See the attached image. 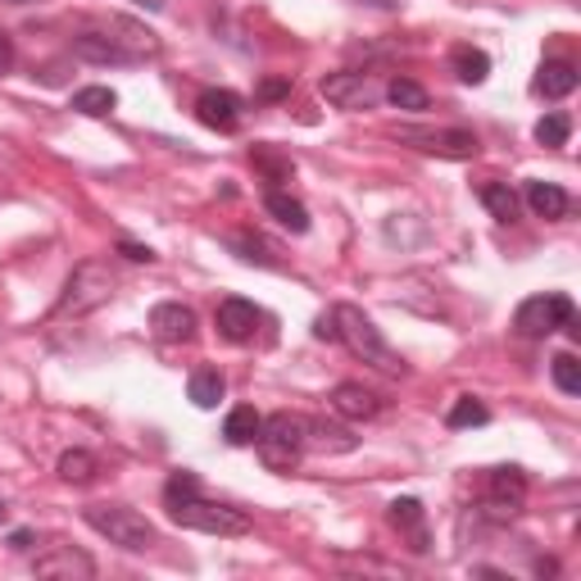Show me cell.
<instances>
[{
    "label": "cell",
    "instance_id": "obj_9",
    "mask_svg": "<svg viewBox=\"0 0 581 581\" xmlns=\"http://www.w3.org/2000/svg\"><path fill=\"white\" fill-rule=\"evenodd\" d=\"M214 323H218L223 341L245 345V341H255L260 323H264V310H260V305H250V300H241V295H227V300H218Z\"/></svg>",
    "mask_w": 581,
    "mask_h": 581
},
{
    "label": "cell",
    "instance_id": "obj_23",
    "mask_svg": "<svg viewBox=\"0 0 581 581\" xmlns=\"http://www.w3.org/2000/svg\"><path fill=\"white\" fill-rule=\"evenodd\" d=\"M359 441L345 432V427H323V422H310L305 432V450H323V454H350Z\"/></svg>",
    "mask_w": 581,
    "mask_h": 581
},
{
    "label": "cell",
    "instance_id": "obj_12",
    "mask_svg": "<svg viewBox=\"0 0 581 581\" xmlns=\"http://www.w3.org/2000/svg\"><path fill=\"white\" fill-rule=\"evenodd\" d=\"M37 577H64V581H87V577H96V564H91V554H83V550H73V545H55V550H46V554H37Z\"/></svg>",
    "mask_w": 581,
    "mask_h": 581
},
{
    "label": "cell",
    "instance_id": "obj_31",
    "mask_svg": "<svg viewBox=\"0 0 581 581\" xmlns=\"http://www.w3.org/2000/svg\"><path fill=\"white\" fill-rule=\"evenodd\" d=\"M568 137H572V118L568 114H545L541 123H536V141L541 146H568Z\"/></svg>",
    "mask_w": 581,
    "mask_h": 581
},
{
    "label": "cell",
    "instance_id": "obj_5",
    "mask_svg": "<svg viewBox=\"0 0 581 581\" xmlns=\"http://www.w3.org/2000/svg\"><path fill=\"white\" fill-rule=\"evenodd\" d=\"M305 432H310V418L300 414H273L260 422V437H255V450L260 459L273 468V472H291L305 454Z\"/></svg>",
    "mask_w": 581,
    "mask_h": 581
},
{
    "label": "cell",
    "instance_id": "obj_18",
    "mask_svg": "<svg viewBox=\"0 0 581 581\" xmlns=\"http://www.w3.org/2000/svg\"><path fill=\"white\" fill-rule=\"evenodd\" d=\"M450 64H454V78L468 83V87H482L491 78V55L487 50H477V46H454Z\"/></svg>",
    "mask_w": 581,
    "mask_h": 581
},
{
    "label": "cell",
    "instance_id": "obj_30",
    "mask_svg": "<svg viewBox=\"0 0 581 581\" xmlns=\"http://www.w3.org/2000/svg\"><path fill=\"white\" fill-rule=\"evenodd\" d=\"M550 372H554V387H559L564 395H577L581 391V364H577V355H554V364H550Z\"/></svg>",
    "mask_w": 581,
    "mask_h": 581
},
{
    "label": "cell",
    "instance_id": "obj_8",
    "mask_svg": "<svg viewBox=\"0 0 581 581\" xmlns=\"http://www.w3.org/2000/svg\"><path fill=\"white\" fill-rule=\"evenodd\" d=\"M400 141L422 150V155H441V160H472L477 155V137L464 132V128H441V132H432V128H404Z\"/></svg>",
    "mask_w": 581,
    "mask_h": 581
},
{
    "label": "cell",
    "instance_id": "obj_25",
    "mask_svg": "<svg viewBox=\"0 0 581 581\" xmlns=\"http://www.w3.org/2000/svg\"><path fill=\"white\" fill-rule=\"evenodd\" d=\"M482 205H487L500 223H514L518 210H522V200H518V191H514L509 182H487V187H482Z\"/></svg>",
    "mask_w": 581,
    "mask_h": 581
},
{
    "label": "cell",
    "instance_id": "obj_28",
    "mask_svg": "<svg viewBox=\"0 0 581 581\" xmlns=\"http://www.w3.org/2000/svg\"><path fill=\"white\" fill-rule=\"evenodd\" d=\"M114 105H118V96L110 87H83V91H73V110L87 114V118H105V114H114Z\"/></svg>",
    "mask_w": 581,
    "mask_h": 581
},
{
    "label": "cell",
    "instance_id": "obj_6",
    "mask_svg": "<svg viewBox=\"0 0 581 581\" xmlns=\"http://www.w3.org/2000/svg\"><path fill=\"white\" fill-rule=\"evenodd\" d=\"M572 323H577V305L564 291H545V295L522 300L518 314H514L518 337H527V341H545V337L559 332V327H572Z\"/></svg>",
    "mask_w": 581,
    "mask_h": 581
},
{
    "label": "cell",
    "instance_id": "obj_33",
    "mask_svg": "<svg viewBox=\"0 0 581 581\" xmlns=\"http://www.w3.org/2000/svg\"><path fill=\"white\" fill-rule=\"evenodd\" d=\"M118 255H123V260H132V264H155V260H160L155 250L141 245V241H118Z\"/></svg>",
    "mask_w": 581,
    "mask_h": 581
},
{
    "label": "cell",
    "instance_id": "obj_29",
    "mask_svg": "<svg viewBox=\"0 0 581 581\" xmlns=\"http://www.w3.org/2000/svg\"><path fill=\"white\" fill-rule=\"evenodd\" d=\"M387 100H391L395 110H409V114H422L427 110V91L414 78H391L387 83Z\"/></svg>",
    "mask_w": 581,
    "mask_h": 581
},
{
    "label": "cell",
    "instance_id": "obj_20",
    "mask_svg": "<svg viewBox=\"0 0 581 581\" xmlns=\"http://www.w3.org/2000/svg\"><path fill=\"white\" fill-rule=\"evenodd\" d=\"M536 91L550 96V100H564L577 91V68L568 60H545L541 73H536Z\"/></svg>",
    "mask_w": 581,
    "mask_h": 581
},
{
    "label": "cell",
    "instance_id": "obj_2",
    "mask_svg": "<svg viewBox=\"0 0 581 581\" xmlns=\"http://www.w3.org/2000/svg\"><path fill=\"white\" fill-rule=\"evenodd\" d=\"M164 504H168V518L187 527V532H205V536H245L250 532V518L241 509H227V504L205 500L200 491L164 495Z\"/></svg>",
    "mask_w": 581,
    "mask_h": 581
},
{
    "label": "cell",
    "instance_id": "obj_17",
    "mask_svg": "<svg viewBox=\"0 0 581 581\" xmlns=\"http://www.w3.org/2000/svg\"><path fill=\"white\" fill-rule=\"evenodd\" d=\"M522 195H527V205H532L536 218H568V210H572V195L554 182H527Z\"/></svg>",
    "mask_w": 581,
    "mask_h": 581
},
{
    "label": "cell",
    "instance_id": "obj_39",
    "mask_svg": "<svg viewBox=\"0 0 581 581\" xmlns=\"http://www.w3.org/2000/svg\"><path fill=\"white\" fill-rule=\"evenodd\" d=\"M5 518H10V504H5V500H0V522H5Z\"/></svg>",
    "mask_w": 581,
    "mask_h": 581
},
{
    "label": "cell",
    "instance_id": "obj_1",
    "mask_svg": "<svg viewBox=\"0 0 581 581\" xmlns=\"http://www.w3.org/2000/svg\"><path fill=\"white\" fill-rule=\"evenodd\" d=\"M332 332H337V341L350 350V355L364 359L368 368L387 372V377H400V372H404V359L387 345L382 327H377L364 310H355V305H337V310H332Z\"/></svg>",
    "mask_w": 581,
    "mask_h": 581
},
{
    "label": "cell",
    "instance_id": "obj_11",
    "mask_svg": "<svg viewBox=\"0 0 581 581\" xmlns=\"http://www.w3.org/2000/svg\"><path fill=\"white\" fill-rule=\"evenodd\" d=\"M150 332L168 345H182L195 337V310L182 305V300H164V305L150 310Z\"/></svg>",
    "mask_w": 581,
    "mask_h": 581
},
{
    "label": "cell",
    "instance_id": "obj_16",
    "mask_svg": "<svg viewBox=\"0 0 581 581\" xmlns=\"http://www.w3.org/2000/svg\"><path fill=\"white\" fill-rule=\"evenodd\" d=\"M487 491H491V504L495 509H518V504L527 500V477H522V468H491V477H487Z\"/></svg>",
    "mask_w": 581,
    "mask_h": 581
},
{
    "label": "cell",
    "instance_id": "obj_3",
    "mask_svg": "<svg viewBox=\"0 0 581 581\" xmlns=\"http://www.w3.org/2000/svg\"><path fill=\"white\" fill-rule=\"evenodd\" d=\"M83 518H87L91 532L110 536L114 545L132 550V554L155 550V545H160V532L150 527V518H146V514H137V509H128V504H91V509H83Z\"/></svg>",
    "mask_w": 581,
    "mask_h": 581
},
{
    "label": "cell",
    "instance_id": "obj_15",
    "mask_svg": "<svg viewBox=\"0 0 581 581\" xmlns=\"http://www.w3.org/2000/svg\"><path fill=\"white\" fill-rule=\"evenodd\" d=\"M327 404H332V409H337L341 418H355V422H359V418H377V414H382V400H377L372 391H364L359 382H341Z\"/></svg>",
    "mask_w": 581,
    "mask_h": 581
},
{
    "label": "cell",
    "instance_id": "obj_4",
    "mask_svg": "<svg viewBox=\"0 0 581 581\" xmlns=\"http://www.w3.org/2000/svg\"><path fill=\"white\" fill-rule=\"evenodd\" d=\"M114 295V268L105 260H83L73 268V277L64 282V295L55 305V318H83L91 310H100Z\"/></svg>",
    "mask_w": 581,
    "mask_h": 581
},
{
    "label": "cell",
    "instance_id": "obj_35",
    "mask_svg": "<svg viewBox=\"0 0 581 581\" xmlns=\"http://www.w3.org/2000/svg\"><path fill=\"white\" fill-rule=\"evenodd\" d=\"M10 64H14V41H10L5 33H0V78L10 73Z\"/></svg>",
    "mask_w": 581,
    "mask_h": 581
},
{
    "label": "cell",
    "instance_id": "obj_19",
    "mask_svg": "<svg viewBox=\"0 0 581 581\" xmlns=\"http://www.w3.org/2000/svg\"><path fill=\"white\" fill-rule=\"evenodd\" d=\"M264 210L277 218V223H282L287 227V232H310V210L305 205H300V200L295 195H287V191H268L264 195Z\"/></svg>",
    "mask_w": 581,
    "mask_h": 581
},
{
    "label": "cell",
    "instance_id": "obj_24",
    "mask_svg": "<svg viewBox=\"0 0 581 581\" xmlns=\"http://www.w3.org/2000/svg\"><path fill=\"white\" fill-rule=\"evenodd\" d=\"M96 472H100V464H96L91 450H64V454H60V477H64L68 487L96 482Z\"/></svg>",
    "mask_w": 581,
    "mask_h": 581
},
{
    "label": "cell",
    "instance_id": "obj_22",
    "mask_svg": "<svg viewBox=\"0 0 581 581\" xmlns=\"http://www.w3.org/2000/svg\"><path fill=\"white\" fill-rule=\"evenodd\" d=\"M260 422H264V418L250 409V404H237V409L227 414V422H223V441H227V445H255Z\"/></svg>",
    "mask_w": 581,
    "mask_h": 581
},
{
    "label": "cell",
    "instance_id": "obj_27",
    "mask_svg": "<svg viewBox=\"0 0 581 581\" xmlns=\"http://www.w3.org/2000/svg\"><path fill=\"white\" fill-rule=\"evenodd\" d=\"M232 250L245 260V264H260V268H282V260H277V250L264 241V237H255V232H241V237H232Z\"/></svg>",
    "mask_w": 581,
    "mask_h": 581
},
{
    "label": "cell",
    "instance_id": "obj_13",
    "mask_svg": "<svg viewBox=\"0 0 581 581\" xmlns=\"http://www.w3.org/2000/svg\"><path fill=\"white\" fill-rule=\"evenodd\" d=\"M391 527L409 536V550H414V554H427V550H432V536H427V514H422L418 500H395V504H391Z\"/></svg>",
    "mask_w": 581,
    "mask_h": 581
},
{
    "label": "cell",
    "instance_id": "obj_26",
    "mask_svg": "<svg viewBox=\"0 0 581 581\" xmlns=\"http://www.w3.org/2000/svg\"><path fill=\"white\" fill-rule=\"evenodd\" d=\"M491 422V409L482 400H472V395H459L450 404V414H445V427H454V432H464V427H487Z\"/></svg>",
    "mask_w": 581,
    "mask_h": 581
},
{
    "label": "cell",
    "instance_id": "obj_32",
    "mask_svg": "<svg viewBox=\"0 0 581 581\" xmlns=\"http://www.w3.org/2000/svg\"><path fill=\"white\" fill-rule=\"evenodd\" d=\"M250 160H255V168H264V173H268V182H287L291 173H295V164H291V160H282V155H273L268 146H255V155H250Z\"/></svg>",
    "mask_w": 581,
    "mask_h": 581
},
{
    "label": "cell",
    "instance_id": "obj_38",
    "mask_svg": "<svg viewBox=\"0 0 581 581\" xmlns=\"http://www.w3.org/2000/svg\"><path fill=\"white\" fill-rule=\"evenodd\" d=\"M137 5H146V10H164V0H137Z\"/></svg>",
    "mask_w": 581,
    "mask_h": 581
},
{
    "label": "cell",
    "instance_id": "obj_14",
    "mask_svg": "<svg viewBox=\"0 0 581 581\" xmlns=\"http://www.w3.org/2000/svg\"><path fill=\"white\" fill-rule=\"evenodd\" d=\"M73 55L91 60V64H137L110 33H78V37H73Z\"/></svg>",
    "mask_w": 581,
    "mask_h": 581
},
{
    "label": "cell",
    "instance_id": "obj_10",
    "mask_svg": "<svg viewBox=\"0 0 581 581\" xmlns=\"http://www.w3.org/2000/svg\"><path fill=\"white\" fill-rule=\"evenodd\" d=\"M241 114H245V100L237 91H227V87H210V91H200V100H195V118L205 123V128H214V132H232L241 123Z\"/></svg>",
    "mask_w": 581,
    "mask_h": 581
},
{
    "label": "cell",
    "instance_id": "obj_21",
    "mask_svg": "<svg viewBox=\"0 0 581 581\" xmlns=\"http://www.w3.org/2000/svg\"><path fill=\"white\" fill-rule=\"evenodd\" d=\"M187 395H191L195 409H214V404L227 395V377L218 368H195L191 382H187Z\"/></svg>",
    "mask_w": 581,
    "mask_h": 581
},
{
    "label": "cell",
    "instance_id": "obj_7",
    "mask_svg": "<svg viewBox=\"0 0 581 581\" xmlns=\"http://www.w3.org/2000/svg\"><path fill=\"white\" fill-rule=\"evenodd\" d=\"M323 100L337 110H372L377 96H382V87H377L368 73H355V68H341V73H327V78L318 83Z\"/></svg>",
    "mask_w": 581,
    "mask_h": 581
},
{
    "label": "cell",
    "instance_id": "obj_36",
    "mask_svg": "<svg viewBox=\"0 0 581 581\" xmlns=\"http://www.w3.org/2000/svg\"><path fill=\"white\" fill-rule=\"evenodd\" d=\"M33 541H37V536L28 532V527H18V532H10V550H18V554H23V550H33Z\"/></svg>",
    "mask_w": 581,
    "mask_h": 581
},
{
    "label": "cell",
    "instance_id": "obj_37",
    "mask_svg": "<svg viewBox=\"0 0 581 581\" xmlns=\"http://www.w3.org/2000/svg\"><path fill=\"white\" fill-rule=\"evenodd\" d=\"M364 5H372V10H395L400 0H364Z\"/></svg>",
    "mask_w": 581,
    "mask_h": 581
},
{
    "label": "cell",
    "instance_id": "obj_34",
    "mask_svg": "<svg viewBox=\"0 0 581 581\" xmlns=\"http://www.w3.org/2000/svg\"><path fill=\"white\" fill-rule=\"evenodd\" d=\"M282 96H291V83H287V78H268V83L260 87V100H282Z\"/></svg>",
    "mask_w": 581,
    "mask_h": 581
}]
</instances>
